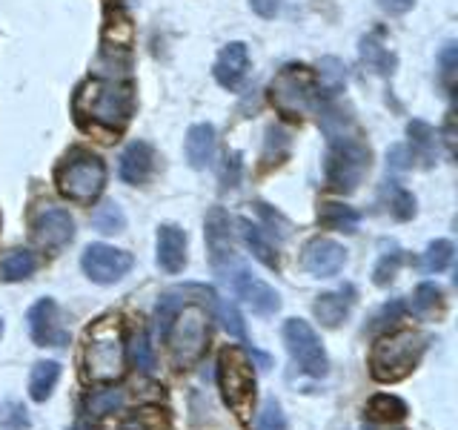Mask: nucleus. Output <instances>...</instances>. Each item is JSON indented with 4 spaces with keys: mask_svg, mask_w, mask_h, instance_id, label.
I'll return each mask as SVG.
<instances>
[{
    "mask_svg": "<svg viewBox=\"0 0 458 430\" xmlns=\"http://www.w3.org/2000/svg\"><path fill=\"white\" fill-rule=\"evenodd\" d=\"M92 224H95V229H100V233H106V236H112V233H123V227H126V215H123V210L114 204V201H104L100 207H95V212H92Z\"/></svg>",
    "mask_w": 458,
    "mask_h": 430,
    "instance_id": "obj_30",
    "label": "nucleus"
},
{
    "mask_svg": "<svg viewBox=\"0 0 458 430\" xmlns=\"http://www.w3.org/2000/svg\"><path fill=\"white\" fill-rule=\"evenodd\" d=\"M455 66H458V52H455V47L450 43L447 49L441 52V81L450 86L453 90V78H455Z\"/></svg>",
    "mask_w": 458,
    "mask_h": 430,
    "instance_id": "obj_41",
    "label": "nucleus"
},
{
    "mask_svg": "<svg viewBox=\"0 0 458 430\" xmlns=\"http://www.w3.org/2000/svg\"><path fill=\"white\" fill-rule=\"evenodd\" d=\"M38 270V258L35 253L29 250H12L0 258V276L6 281H21V279H29L32 272Z\"/></svg>",
    "mask_w": 458,
    "mask_h": 430,
    "instance_id": "obj_28",
    "label": "nucleus"
},
{
    "mask_svg": "<svg viewBox=\"0 0 458 430\" xmlns=\"http://www.w3.org/2000/svg\"><path fill=\"white\" fill-rule=\"evenodd\" d=\"M350 307H352V298L341 290V293H321L318 298H315L312 310L324 327H338L350 315Z\"/></svg>",
    "mask_w": 458,
    "mask_h": 430,
    "instance_id": "obj_20",
    "label": "nucleus"
},
{
    "mask_svg": "<svg viewBox=\"0 0 458 430\" xmlns=\"http://www.w3.org/2000/svg\"><path fill=\"white\" fill-rule=\"evenodd\" d=\"M412 313L419 315V319L429 322V319H438V315L444 313V293L438 284H419L412 293Z\"/></svg>",
    "mask_w": 458,
    "mask_h": 430,
    "instance_id": "obj_25",
    "label": "nucleus"
},
{
    "mask_svg": "<svg viewBox=\"0 0 458 430\" xmlns=\"http://www.w3.org/2000/svg\"><path fill=\"white\" fill-rule=\"evenodd\" d=\"M0 336H4V322H0Z\"/></svg>",
    "mask_w": 458,
    "mask_h": 430,
    "instance_id": "obj_44",
    "label": "nucleus"
},
{
    "mask_svg": "<svg viewBox=\"0 0 458 430\" xmlns=\"http://www.w3.org/2000/svg\"><path fill=\"white\" fill-rule=\"evenodd\" d=\"M166 344L172 353V362L178 370H190L207 350L209 341V315L204 305L195 301H183V305L172 313L166 327Z\"/></svg>",
    "mask_w": 458,
    "mask_h": 430,
    "instance_id": "obj_5",
    "label": "nucleus"
},
{
    "mask_svg": "<svg viewBox=\"0 0 458 430\" xmlns=\"http://www.w3.org/2000/svg\"><path fill=\"white\" fill-rule=\"evenodd\" d=\"M284 344H286V350H290V356L295 358V365L304 370L307 376H315V379L327 376L329 362H327L324 344L304 319H290L284 324Z\"/></svg>",
    "mask_w": 458,
    "mask_h": 430,
    "instance_id": "obj_9",
    "label": "nucleus"
},
{
    "mask_svg": "<svg viewBox=\"0 0 458 430\" xmlns=\"http://www.w3.org/2000/svg\"><path fill=\"white\" fill-rule=\"evenodd\" d=\"M318 78L304 64H286L269 83V100L284 118H304L318 98Z\"/></svg>",
    "mask_w": 458,
    "mask_h": 430,
    "instance_id": "obj_8",
    "label": "nucleus"
},
{
    "mask_svg": "<svg viewBox=\"0 0 458 430\" xmlns=\"http://www.w3.org/2000/svg\"><path fill=\"white\" fill-rule=\"evenodd\" d=\"M401 262H404V255H401V250H393V253H384L378 258L376 270H372V281H376L378 287H386L395 276H398V267Z\"/></svg>",
    "mask_w": 458,
    "mask_h": 430,
    "instance_id": "obj_36",
    "label": "nucleus"
},
{
    "mask_svg": "<svg viewBox=\"0 0 458 430\" xmlns=\"http://www.w3.org/2000/svg\"><path fill=\"white\" fill-rule=\"evenodd\" d=\"M241 181V152H226L224 167H221V186L224 190H233Z\"/></svg>",
    "mask_w": 458,
    "mask_h": 430,
    "instance_id": "obj_40",
    "label": "nucleus"
},
{
    "mask_svg": "<svg viewBox=\"0 0 458 430\" xmlns=\"http://www.w3.org/2000/svg\"><path fill=\"white\" fill-rule=\"evenodd\" d=\"M407 135H410V158H419L424 161V167H433L436 161V133L433 126L424 124V121H410L407 126Z\"/></svg>",
    "mask_w": 458,
    "mask_h": 430,
    "instance_id": "obj_24",
    "label": "nucleus"
},
{
    "mask_svg": "<svg viewBox=\"0 0 458 430\" xmlns=\"http://www.w3.org/2000/svg\"><path fill=\"white\" fill-rule=\"evenodd\" d=\"M453 255H455L453 241L438 238V241L429 244L427 253H424V270L427 272H444V270L453 264Z\"/></svg>",
    "mask_w": 458,
    "mask_h": 430,
    "instance_id": "obj_31",
    "label": "nucleus"
},
{
    "mask_svg": "<svg viewBox=\"0 0 458 430\" xmlns=\"http://www.w3.org/2000/svg\"><path fill=\"white\" fill-rule=\"evenodd\" d=\"M378 6L386 12V14H404L415 6V0H378Z\"/></svg>",
    "mask_w": 458,
    "mask_h": 430,
    "instance_id": "obj_43",
    "label": "nucleus"
},
{
    "mask_svg": "<svg viewBox=\"0 0 458 430\" xmlns=\"http://www.w3.org/2000/svg\"><path fill=\"white\" fill-rule=\"evenodd\" d=\"M247 69H250V52H247V43H226L221 49V55L215 57V81H218L224 90L235 92L241 90L243 78H247Z\"/></svg>",
    "mask_w": 458,
    "mask_h": 430,
    "instance_id": "obj_16",
    "label": "nucleus"
},
{
    "mask_svg": "<svg viewBox=\"0 0 458 430\" xmlns=\"http://www.w3.org/2000/svg\"><path fill=\"white\" fill-rule=\"evenodd\" d=\"M429 336L419 330H395V333L381 336L369 350V373L376 382L393 384L407 379L419 367L421 356L427 350Z\"/></svg>",
    "mask_w": 458,
    "mask_h": 430,
    "instance_id": "obj_3",
    "label": "nucleus"
},
{
    "mask_svg": "<svg viewBox=\"0 0 458 430\" xmlns=\"http://www.w3.org/2000/svg\"><path fill=\"white\" fill-rule=\"evenodd\" d=\"M358 221H361V215H358L352 207L347 204H335V201H324L318 207V224L327 227V229H338V233H355Z\"/></svg>",
    "mask_w": 458,
    "mask_h": 430,
    "instance_id": "obj_23",
    "label": "nucleus"
},
{
    "mask_svg": "<svg viewBox=\"0 0 458 430\" xmlns=\"http://www.w3.org/2000/svg\"><path fill=\"white\" fill-rule=\"evenodd\" d=\"M218 387L226 401V408L233 410L241 422H250L252 405H255V370L247 350L241 348H224L218 356Z\"/></svg>",
    "mask_w": 458,
    "mask_h": 430,
    "instance_id": "obj_7",
    "label": "nucleus"
},
{
    "mask_svg": "<svg viewBox=\"0 0 458 430\" xmlns=\"http://www.w3.org/2000/svg\"><path fill=\"white\" fill-rule=\"evenodd\" d=\"M390 212H393V219H398V221H410L412 215H415V198H412V193H407L404 186L393 184L390 186Z\"/></svg>",
    "mask_w": 458,
    "mask_h": 430,
    "instance_id": "obj_35",
    "label": "nucleus"
},
{
    "mask_svg": "<svg viewBox=\"0 0 458 430\" xmlns=\"http://www.w3.org/2000/svg\"><path fill=\"white\" fill-rule=\"evenodd\" d=\"M344 262H347V250L333 238H312L304 247V255H301V264H304V270L315 279L338 276Z\"/></svg>",
    "mask_w": 458,
    "mask_h": 430,
    "instance_id": "obj_14",
    "label": "nucleus"
},
{
    "mask_svg": "<svg viewBox=\"0 0 458 430\" xmlns=\"http://www.w3.org/2000/svg\"><path fill=\"white\" fill-rule=\"evenodd\" d=\"M157 264L166 272H181L186 264V233L175 224L157 227Z\"/></svg>",
    "mask_w": 458,
    "mask_h": 430,
    "instance_id": "obj_17",
    "label": "nucleus"
},
{
    "mask_svg": "<svg viewBox=\"0 0 458 430\" xmlns=\"http://www.w3.org/2000/svg\"><path fill=\"white\" fill-rule=\"evenodd\" d=\"M86 379L114 382L126 373V339L121 319L106 315L89 327L86 336Z\"/></svg>",
    "mask_w": 458,
    "mask_h": 430,
    "instance_id": "obj_4",
    "label": "nucleus"
},
{
    "mask_svg": "<svg viewBox=\"0 0 458 430\" xmlns=\"http://www.w3.org/2000/svg\"><path fill=\"white\" fill-rule=\"evenodd\" d=\"M215 155V126L195 124L186 133V161L192 169H204Z\"/></svg>",
    "mask_w": 458,
    "mask_h": 430,
    "instance_id": "obj_19",
    "label": "nucleus"
},
{
    "mask_svg": "<svg viewBox=\"0 0 458 430\" xmlns=\"http://www.w3.org/2000/svg\"><path fill=\"white\" fill-rule=\"evenodd\" d=\"M207 247H209V262L218 272L238 264L233 250V236H229V215L221 207H212L207 215Z\"/></svg>",
    "mask_w": 458,
    "mask_h": 430,
    "instance_id": "obj_15",
    "label": "nucleus"
},
{
    "mask_svg": "<svg viewBox=\"0 0 458 430\" xmlns=\"http://www.w3.org/2000/svg\"><path fill=\"white\" fill-rule=\"evenodd\" d=\"M32 238L40 250L61 253L75 238V219L64 207H47L43 212H38V219L32 224Z\"/></svg>",
    "mask_w": 458,
    "mask_h": 430,
    "instance_id": "obj_12",
    "label": "nucleus"
},
{
    "mask_svg": "<svg viewBox=\"0 0 458 430\" xmlns=\"http://www.w3.org/2000/svg\"><path fill=\"white\" fill-rule=\"evenodd\" d=\"M407 416V401L390 396V393H378L367 401V419L372 422H401Z\"/></svg>",
    "mask_w": 458,
    "mask_h": 430,
    "instance_id": "obj_27",
    "label": "nucleus"
},
{
    "mask_svg": "<svg viewBox=\"0 0 458 430\" xmlns=\"http://www.w3.org/2000/svg\"><path fill=\"white\" fill-rule=\"evenodd\" d=\"M238 227H241V238H243V244L252 250V255L261 262L264 267H269V270H278L281 267V262H278V253H276V247L264 238V233H261V227H255L250 219H241L238 221Z\"/></svg>",
    "mask_w": 458,
    "mask_h": 430,
    "instance_id": "obj_21",
    "label": "nucleus"
},
{
    "mask_svg": "<svg viewBox=\"0 0 458 430\" xmlns=\"http://www.w3.org/2000/svg\"><path fill=\"white\" fill-rule=\"evenodd\" d=\"M321 126L329 138L327 150V184L335 193L350 195L361 186L364 176L369 172V147L361 133L352 126L350 115H344L341 107L321 109Z\"/></svg>",
    "mask_w": 458,
    "mask_h": 430,
    "instance_id": "obj_1",
    "label": "nucleus"
},
{
    "mask_svg": "<svg viewBox=\"0 0 458 430\" xmlns=\"http://www.w3.org/2000/svg\"><path fill=\"white\" fill-rule=\"evenodd\" d=\"M132 264H135L132 253L114 250V247H109V244H89V247L83 250V258H81L83 272L95 284H114V281H121L126 272L132 270Z\"/></svg>",
    "mask_w": 458,
    "mask_h": 430,
    "instance_id": "obj_11",
    "label": "nucleus"
},
{
    "mask_svg": "<svg viewBox=\"0 0 458 430\" xmlns=\"http://www.w3.org/2000/svg\"><path fill=\"white\" fill-rule=\"evenodd\" d=\"M57 379H61V365L57 362H38L29 376V396L35 401H47L55 391Z\"/></svg>",
    "mask_w": 458,
    "mask_h": 430,
    "instance_id": "obj_26",
    "label": "nucleus"
},
{
    "mask_svg": "<svg viewBox=\"0 0 458 430\" xmlns=\"http://www.w3.org/2000/svg\"><path fill=\"white\" fill-rule=\"evenodd\" d=\"M318 92L324 90V95H338L344 90V83H347V69H344V64L338 61V57H324V61L318 64Z\"/></svg>",
    "mask_w": 458,
    "mask_h": 430,
    "instance_id": "obj_29",
    "label": "nucleus"
},
{
    "mask_svg": "<svg viewBox=\"0 0 458 430\" xmlns=\"http://www.w3.org/2000/svg\"><path fill=\"white\" fill-rule=\"evenodd\" d=\"M0 430H29V413L21 401H4L0 405Z\"/></svg>",
    "mask_w": 458,
    "mask_h": 430,
    "instance_id": "obj_34",
    "label": "nucleus"
},
{
    "mask_svg": "<svg viewBox=\"0 0 458 430\" xmlns=\"http://www.w3.org/2000/svg\"><path fill=\"white\" fill-rule=\"evenodd\" d=\"M258 430H290L286 427V416L276 399H269L258 413Z\"/></svg>",
    "mask_w": 458,
    "mask_h": 430,
    "instance_id": "obj_37",
    "label": "nucleus"
},
{
    "mask_svg": "<svg viewBox=\"0 0 458 430\" xmlns=\"http://www.w3.org/2000/svg\"><path fill=\"white\" fill-rule=\"evenodd\" d=\"M218 315H221V324L229 336H235V339H247V327H243V319H241V313L235 305H229V301H221L218 305Z\"/></svg>",
    "mask_w": 458,
    "mask_h": 430,
    "instance_id": "obj_38",
    "label": "nucleus"
},
{
    "mask_svg": "<svg viewBox=\"0 0 458 430\" xmlns=\"http://www.w3.org/2000/svg\"><path fill=\"white\" fill-rule=\"evenodd\" d=\"M55 184L64 198L75 201V204H92L104 193L106 164L89 150H72L64 164L55 169Z\"/></svg>",
    "mask_w": 458,
    "mask_h": 430,
    "instance_id": "obj_6",
    "label": "nucleus"
},
{
    "mask_svg": "<svg viewBox=\"0 0 458 430\" xmlns=\"http://www.w3.org/2000/svg\"><path fill=\"white\" fill-rule=\"evenodd\" d=\"M75 115L83 121L89 118L95 126L121 133L135 115V90L132 83L95 78L78 86L75 92Z\"/></svg>",
    "mask_w": 458,
    "mask_h": 430,
    "instance_id": "obj_2",
    "label": "nucleus"
},
{
    "mask_svg": "<svg viewBox=\"0 0 458 430\" xmlns=\"http://www.w3.org/2000/svg\"><path fill=\"white\" fill-rule=\"evenodd\" d=\"M155 169V152L147 141H132L121 155V178L126 184H143Z\"/></svg>",
    "mask_w": 458,
    "mask_h": 430,
    "instance_id": "obj_18",
    "label": "nucleus"
},
{
    "mask_svg": "<svg viewBox=\"0 0 458 430\" xmlns=\"http://www.w3.org/2000/svg\"><path fill=\"white\" fill-rule=\"evenodd\" d=\"M123 391H95L86 396V413L89 416H106V413H114L118 408H123Z\"/></svg>",
    "mask_w": 458,
    "mask_h": 430,
    "instance_id": "obj_32",
    "label": "nucleus"
},
{
    "mask_svg": "<svg viewBox=\"0 0 458 430\" xmlns=\"http://www.w3.org/2000/svg\"><path fill=\"white\" fill-rule=\"evenodd\" d=\"M286 152H290V135L281 133L278 126H269L267 129V147H264V155H261L264 167L281 164L286 158Z\"/></svg>",
    "mask_w": 458,
    "mask_h": 430,
    "instance_id": "obj_33",
    "label": "nucleus"
},
{
    "mask_svg": "<svg viewBox=\"0 0 458 430\" xmlns=\"http://www.w3.org/2000/svg\"><path fill=\"white\" fill-rule=\"evenodd\" d=\"M250 6L255 14H261V18H276L281 9V0H250Z\"/></svg>",
    "mask_w": 458,
    "mask_h": 430,
    "instance_id": "obj_42",
    "label": "nucleus"
},
{
    "mask_svg": "<svg viewBox=\"0 0 458 430\" xmlns=\"http://www.w3.org/2000/svg\"><path fill=\"white\" fill-rule=\"evenodd\" d=\"M358 52H361V61L367 64V69L378 72V75H393L395 66H398L395 55L384 47V43L378 40V35H367L361 40V49Z\"/></svg>",
    "mask_w": 458,
    "mask_h": 430,
    "instance_id": "obj_22",
    "label": "nucleus"
},
{
    "mask_svg": "<svg viewBox=\"0 0 458 430\" xmlns=\"http://www.w3.org/2000/svg\"><path fill=\"white\" fill-rule=\"evenodd\" d=\"M29 333L40 348H64L69 344V330L61 322V310H57L55 298H40L38 305L29 310Z\"/></svg>",
    "mask_w": 458,
    "mask_h": 430,
    "instance_id": "obj_13",
    "label": "nucleus"
},
{
    "mask_svg": "<svg viewBox=\"0 0 458 430\" xmlns=\"http://www.w3.org/2000/svg\"><path fill=\"white\" fill-rule=\"evenodd\" d=\"M132 358H135V365L143 370V373H152L155 370V356H152V344L147 339V333H135L132 339Z\"/></svg>",
    "mask_w": 458,
    "mask_h": 430,
    "instance_id": "obj_39",
    "label": "nucleus"
},
{
    "mask_svg": "<svg viewBox=\"0 0 458 430\" xmlns=\"http://www.w3.org/2000/svg\"><path fill=\"white\" fill-rule=\"evenodd\" d=\"M221 279L229 281V287H233V290L238 293V298L247 301V305L252 307V313H258V315H276L281 310L278 290H272L267 281L255 279L241 262L233 264V267H226L221 272Z\"/></svg>",
    "mask_w": 458,
    "mask_h": 430,
    "instance_id": "obj_10",
    "label": "nucleus"
}]
</instances>
